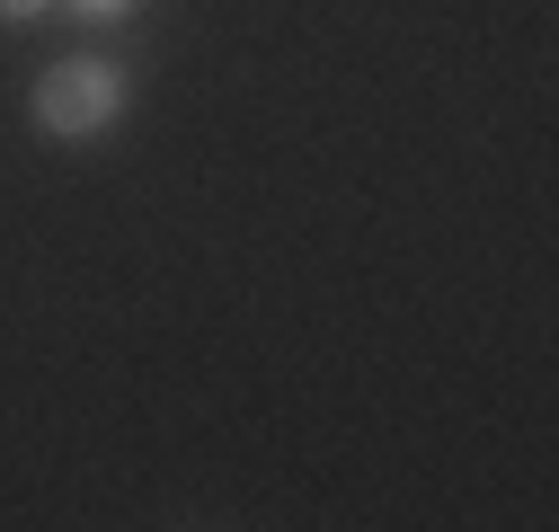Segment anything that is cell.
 <instances>
[{
    "instance_id": "7a4b0ae2",
    "label": "cell",
    "mask_w": 559,
    "mask_h": 532,
    "mask_svg": "<svg viewBox=\"0 0 559 532\" xmlns=\"http://www.w3.org/2000/svg\"><path fill=\"white\" fill-rule=\"evenodd\" d=\"M72 10H81L90 27H116V19H133V10H143V0H72Z\"/></svg>"
},
{
    "instance_id": "3957f363",
    "label": "cell",
    "mask_w": 559,
    "mask_h": 532,
    "mask_svg": "<svg viewBox=\"0 0 559 532\" xmlns=\"http://www.w3.org/2000/svg\"><path fill=\"white\" fill-rule=\"evenodd\" d=\"M53 10V0H0V19H10V27H27V19H45Z\"/></svg>"
},
{
    "instance_id": "6da1fadb",
    "label": "cell",
    "mask_w": 559,
    "mask_h": 532,
    "mask_svg": "<svg viewBox=\"0 0 559 532\" xmlns=\"http://www.w3.org/2000/svg\"><path fill=\"white\" fill-rule=\"evenodd\" d=\"M36 133H53V143H98V133L124 116V62L107 53H72L53 62V72L36 81Z\"/></svg>"
}]
</instances>
